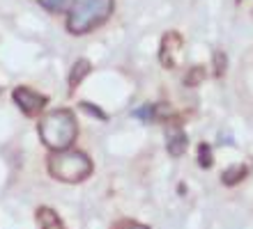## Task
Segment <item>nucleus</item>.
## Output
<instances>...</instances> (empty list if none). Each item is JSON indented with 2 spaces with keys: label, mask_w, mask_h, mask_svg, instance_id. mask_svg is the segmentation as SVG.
<instances>
[{
  "label": "nucleus",
  "mask_w": 253,
  "mask_h": 229,
  "mask_svg": "<svg viewBox=\"0 0 253 229\" xmlns=\"http://www.w3.org/2000/svg\"><path fill=\"white\" fill-rule=\"evenodd\" d=\"M115 0H72L67 30L72 34H85L101 26L113 14Z\"/></svg>",
  "instance_id": "f257e3e1"
},
{
  "label": "nucleus",
  "mask_w": 253,
  "mask_h": 229,
  "mask_svg": "<svg viewBox=\"0 0 253 229\" xmlns=\"http://www.w3.org/2000/svg\"><path fill=\"white\" fill-rule=\"evenodd\" d=\"M40 133L44 137V144L51 149H67L74 142V137L79 133L74 115L69 110H55L42 119Z\"/></svg>",
  "instance_id": "f03ea898"
},
{
  "label": "nucleus",
  "mask_w": 253,
  "mask_h": 229,
  "mask_svg": "<svg viewBox=\"0 0 253 229\" xmlns=\"http://www.w3.org/2000/svg\"><path fill=\"white\" fill-rule=\"evenodd\" d=\"M48 170L55 179L60 181H83L87 179V174L92 172V163L85 154L81 151H62V154H53L51 161H48Z\"/></svg>",
  "instance_id": "7ed1b4c3"
},
{
  "label": "nucleus",
  "mask_w": 253,
  "mask_h": 229,
  "mask_svg": "<svg viewBox=\"0 0 253 229\" xmlns=\"http://www.w3.org/2000/svg\"><path fill=\"white\" fill-rule=\"evenodd\" d=\"M182 46H184V39L177 30H168L164 37H161V46H159V60L164 69H175L177 62H180V53Z\"/></svg>",
  "instance_id": "20e7f679"
},
{
  "label": "nucleus",
  "mask_w": 253,
  "mask_h": 229,
  "mask_svg": "<svg viewBox=\"0 0 253 229\" xmlns=\"http://www.w3.org/2000/svg\"><path fill=\"white\" fill-rule=\"evenodd\" d=\"M12 97H14V101H16V105L26 112L28 117L40 115V112L46 108V103H48V98L44 97V94H37V92L30 90V87H16Z\"/></svg>",
  "instance_id": "39448f33"
},
{
  "label": "nucleus",
  "mask_w": 253,
  "mask_h": 229,
  "mask_svg": "<svg viewBox=\"0 0 253 229\" xmlns=\"http://www.w3.org/2000/svg\"><path fill=\"white\" fill-rule=\"evenodd\" d=\"M166 149H168V154H170L173 158H180L182 154H187V149H189V137H187V133L182 131V129L173 131L170 135H168Z\"/></svg>",
  "instance_id": "423d86ee"
},
{
  "label": "nucleus",
  "mask_w": 253,
  "mask_h": 229,
  "mask_svg": "<svg viewBox=\"0 0 253 229\" xmlns=\"http://www.w3.org/2000/svg\"><path fill=\"white\" fill-rule=\"evenodd\" d=\"M247 177H249L247 165H233V167L223 170V174H221V183H223L226 188H235L237 183H242Z\"/></svg>",
  "instance_id": "0eeeda50"
},
{
  "label": "nucleus",
  "mask_w": 253,
  "mask_h": 229,
  "mask_svg": "<svg viewBox=\"0 0 253 229\" xmlns=\"http://www.w3.org/2000/svg\"><path fill=\"white\" fill-rule=\"evenodd\" d=\"M90 71H92V65H90V60H79V62L72 66V73H69V92L76 90V87L83 83V78H85Z\"/></svg>",
  "instance_id": "6e6552de"
},
{
  "label": "nucleus",
  "mask_w": 253,
  "mask_h": 229,
  "mask_svg": "<svg viewBox=\"0 0 253 229\" xmlns=\"http://www.w3.org/2000/svg\"><path fill=\"white\" fill-rule=\"evenodd\" d=\"M37 220H40L42 229H65L60 223V218L55 216L51 209H40L37 211Z\"/></svg>",
  "instance_id": "1a4fd4ad"
},
{
  "label": "nucleus",
  "mask_w": 253,
  "mask_h": 229,
  "mask_svg": "<svg viewBox=\"0 0 253 229\" xmlns=\"http://www.w3.org/2000/svg\"><path fill=\"white\" fill-rule=\"evenodd\" d=\"M207 71H205V66L203 65H193L191 69L187 71V76H184V85L187 87H198L203 80H205Z\"/></svg>",
  "instance_id": "9d476101"
},
{
  "label": "nucleus",
  "mask_w": 253,
  "mask_h": 229,
  "mask_svg": "<svg viewBox=\"0 0 253 229\" xmlns=\"http://www.w3.org/2000/svg\"><path fill=\"white\" fill-rule=\"evenodd\" d=\"M198 165L203 170H210L214 165V154H212V144L200 142L198 144Z\"/></svg>",
  "instance_id": "9b49d317"
},
{
  "label": "nucleus",
  "mask_w": 253,
  "mask_h": 229,
  "mask_svg": "<svg viewBox=\"0 0 253 229\" xmlns=\"http://www.w3.org/2000/svg\"><path fill=\"white\" fill-rule=\"evenodd\" d=\"M228 71V58L223 51L214 53V78H223Z\"/></svg>",
  "instance_id": "f8f14e48"
},
{
  "label": "nucleus",
  "mask_w": 253,
  "mask_h": 229,
  "mask_svg": "<svg viewBox=\"0 0 253 229\" xmlns=\"http://www.w3.org/2000/svg\"><path fill=\"white\" fill-rule=\"evenodd\" d=\"M42 7H46L48 12H62L67 9V5L72 2V0H40Z\"/></svg>",
  "instance_id": "ddd939ff"
},
{
  "label": "nucleus",
  "mask_w": 253,
  "mask_h": 229,
  "mask_svg": "<svg viewBox=\"0 0 253 229\" xmlns=\"http://www.w3.org/2000/svg\"><path fill=\"white\" fill-rule=\"evenodd\" d=\"M133 117L145 119V122H154V103H145L143 108H138V110L133 112Z\"/></svg>",
  "instance_id": "4468645a"
},
{
  "label": "nucleus",
  "mask_w": 253,
  "mask_h": 229,
  "mask_svg": "<svg viewBox=\"0 0 253 229\" xmlns=\"http://www.w3.org/2000/svg\"><path fill=\"white\" fill-rule=\"evenodd\" d=\"M81 108H83L85 112H90V115H94V117H99L101 122H106V119H108V115L101 110V108H97V105H90L87 101H81Z\"/></svg>",
  "instance_id": "2eb2a0df"
},
{
  "label": "nucleus",
  "mask_w": 253,
  "mask_h": 229,
  "mask_svg": "<svg viewBox=\"0 0 253 229\" xmlns=\"http://www.w3.org/2000/svg\"><path fill=\"white\" fill-rule=\"evenodd\" d=\"M113 229H150L147 225H140V223H133V220H122L118 223Z\"/></svg>",
  "instance_id": "dca6fc26"
},
{
  "label": "nucleus",
  "mask_w": 253,
  "mask_h": 229,
  "mask_svg": "<svg viewBox=\"0 0 253 229\" xmlns=\"http://www.w3.org/2000/svg\"><path fill=\"white\" fill-rule=\"evenodd\" d=\"M177 193H180V195H184V193H187V186H184V183H180V186H177Z\"/></svg>",
  "instance_id": "f3484780"
}]
</instances>
